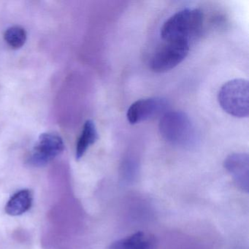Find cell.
I'll use <instances>...</instances> for the list:
<instances>
[{"mask_svg": "<svg viewBox=\"0 0 249 249\" xmlns=\"http://www.w3.org/2000/svg\"><path fill=\"white\" fill-rule=\"evenodd\" d=\"M203 25V14L196 8H185L172 16L164 22L160 36L164 42H186L200 34Z\"/></svg>", "mask_w": 249, "mask_h": 249, "instance_id": "cell-1", "label": "cell"}, {"mask_svg": "<svg viewBox=\"0 0 249 249\" xmlns=\"http://www.w3.org/2000/svg\"><path fill=\"white\" fill-rule=\"evenodd\" d=\"M249 81L236 78L227 81L220 89L218 101L221 108L236 118H247L249 113Z\"/></svg>", "mask_w": 249, "mask_h": 249, "instance_id": "cell-2", "label": "cell"}, {"mask_svg": "<svg viewBox=\"0 0 249 249\" xmlns=\"http://www.w3.org/2000/svg\"><path fill=\"white\" fill-rule=\"evenodd\" d=\"M161 137L173 145L187 146L195 138L193 125L186 113L171 111L164 113L159 125Z\"/></svg>", "mask_w": 249, "mask_h": 249, "instance_id": "cell-3", "label": "cell"}, {"mask_svg": "<svg viewBox=\"0 0 249 249\" xmlns=\"http://www.w3.org/2000/svg\"><path fill=\"white\" fill-rule=\"evenodd\" d=\"M189 46L186 42H164L151 58V70L156 72H165L176 68L186 59Z\"/></svg>", "mask_w": 249, "mask_h": 249, "instance_id": "cell-4", "label": "cell"}, {"mask_svg": "<svg viewBox=\"0 0 249 249\" xmlns=\"http://www.w3.org/2000/svg\"><path fill=\"white\" fill-rule=\"evenodd\" d=\"M64 149L65 144L59 135L42 134L29 158V163L35 167H43L62 154Z\"/></svg>", "mask_w": 249, "mask_h": 249, "instance_id": "cell-5", "label": "cell"}, {"mask_svg": "<svg viewBox=\"0 0 249 249\" xmlns=\"http://www.w3.org/2000/svg\"><path fill=\"white\" fill-rule=\"evenodd\" d=\"M167 107L168 102L161 97L141 99L131 105L126 117L131 124H136L160 116L167 110Z\"/></svg>", "mask_w": 249, "mask_h": 249, "instance_id": "cell-6", "label": "cell"}, {"mask_svg": "<svg viewBox=\"0 0 249 249\" xmlns=\"http://www.w3.org/2000/svg\"><path fill=\"white\" fill-rule=\"evenodd\" d=\"M224 166L232 176L235 184L241 190L249 192V155L243 153L230 154L224 160Z\"/></svg>", "mask_w": 249, "mask_h": 249, "instance_id": "cell-7", "label": "cell"}, {"mask_svg": "<svg viewBox=\"0 0 249 249\" xmlns=\"http://www.w3.org/2000/svg\"><path fill=\"white\" fill-rule=\"evenodd\" d=\"M109 249H157V243L151 234L144 231H137L113 242Z\"/></svg>", "mask_w": 249, "mask_h": 249, "instance_id": "cell-8", "label": "cell"}, {"mask_svg": "<svg viewBox=\"0 0 249 249\" xmlns=\"http://www.w3.org/2000/svg\"><path fill=\"white\" fill-rule=\"evenodd\" d=\"M33 196L31 191L22 189L14 194L5 205V212L11 216L22 215L31 208Z\"/></svg>", "mask_w": 249, "mask_h": 249, "instance_id": "cell-9", "label": "cell"}, {"mask_svg": "<svg viewBox=\"0 0 249 249\" xmlns=\"http://www.w3.org/2000/svg\"><path fill=\"white\" fill-rule=\"evenodd\" d=\"M98 139V133L94 122L88 120L84 124L81 136L77 142L76 160H79L84 157L88 148Z\"/></svg>", "mask_w": 249, "mask_h": 249, "instance_id": "cell-10", "label": "cell"}, {"mask_svg": "<svg viewBox=\"0 0 249 249\" xmlns=\"http://www.w3.org/2000/svg\"><path fill=\"white\" fill-rule=\"evenodd\" d=\"M27 32L18 26L10 27L4 34V39L12 49H21L27 40Z\"/></svg>", "mask_w": 249, "mask_h": 249, "instance_id": "cell-11", "label": "cell"}]
</instances>
